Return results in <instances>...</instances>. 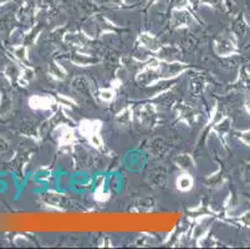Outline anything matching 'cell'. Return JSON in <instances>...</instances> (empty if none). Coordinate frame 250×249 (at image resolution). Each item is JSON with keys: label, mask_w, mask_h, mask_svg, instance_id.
Returning <instances> with one entry per match:
<instances>
[]
</instances>
